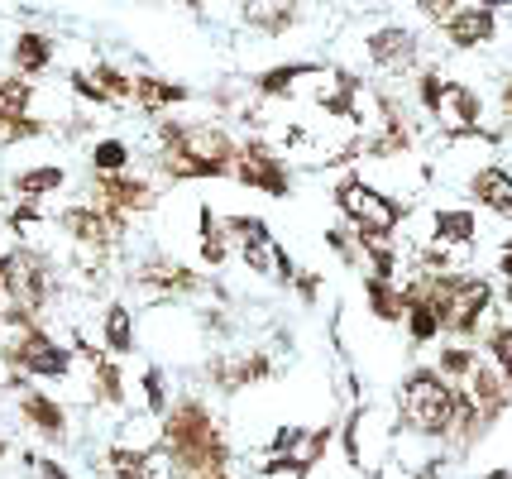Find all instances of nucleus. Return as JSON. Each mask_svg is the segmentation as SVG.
<instances>
[{
    "label": "nucleus",
    "mask_w": 512,
    "mask_h": 479,
    "mask_svg": "<svg viewBox=\"0 0 512 479\" xmlns=\"http://www.w3.org/2000/svg\"><path fill=\"white\" fill-rule=\"evenodd\" d=\"M91 168H96V173H125V168H130V144H125V139H101V144L91 149Z\"/></svg>",
    "instance_id": "obj_22"
},
{
    "label": "nucleus",
    "mask_w": 512,
    "mask_h": 479,
    "mask_svg": "<svg viewBox=\"0 0 512 479\" xmlns=\"http://www.w3.org/2000/svg\"><path fill=\"white\" fill-rule=\"evenodd\" d=\"M5 360H15V369L34 374V379H67L72 374V350L58 345L48 331H39L34 321L20 331V341L5 345Z\"/></svg>",
    "instance_id": "obj_5"
},
{
    "label": "nucleus",
    "mask_w": 512,
    "mask_h": 479,
    "mask_svg": "<svg viewBox=\"0 0 512 479\" xmlns=\"http://www.w3.org/2000/svg\"><path fill=\"white\" fill-rule=\"evenodd\" d=\"M111 470H115V479H163L154 456L130 451V446H111Z\"/></svg>",
    "instance_id": "obj_17"
},
{
    "label": "nucleus",
    "mask_w": 512,
    "mask_h": 479,
    "mask_svg": "<svg viewBox=\"0 0 512 479\" xmlns=\"http://www.w3.org/2000/svg\"><path fill=\"white\" fill-rule=\"evenodd\" d=\"M29 115V82L20 77H0V120H20Z\"/></svg>",
    "instance_id": "obj_20"
},
{
    "label": "nucleus",
    "mask_w": 512,
    "mask_h": 479,
    "mask_svg": "<svg viewBox=\"0 0 512 479\" xmlns=\"http://www.w3.org/2000/svg\"><path fill=\"white\" fill-rule=\"evenodd\" d=\"M469 192L489 206V211H498V216H512V178L503 173V168H484V173H474Z\"/></svg>",
    "instance_id": "obj_16"
},
{
    "label": "nucleus",
    "mask_w": 512,
    "mask_h": 479,
    "mask_svg": "<svg viewBox=\"0 0 512 479\" xmlns=\"http://www.w3.org/2000/svg\"><path fill=\"white\" fill-rule=\"evenodd\" d=\"M91 77H96V82H101V87H106V92H111L115 101H120V96H134V82L125 77V72H115L111 63H101V68L91 72Z\"/></svg>",
    "instance_id": "obj_27"
},
{
    "label": "nucleus",
    "mask_w": 512,
    "mask_h": 479,
    "mask_svg": "<svg viewBox=\"0 0 512 479\" xmlns=\"http://www.w3.org/2000/svg\"><path fill=\"white\" fill-rule=\"evenodd\" d=\"M493 360H498L503 374L512 379V326H498V331H493Z\"/></svg>",
    "instance_id": "obj_28"
},
{
    "label": "nucleus",
    "mask_w": 512,
    "mask_h": 479,
    "mask_svg": "<svg viewBox=\"0 0 512 479\" xmlns=\"http://www.w3.org/2000/svg\"><path fill=\"white\" fill-rule=\"evenodd\" d=\"M402 403H407V417H412L422 432H450L455 412H465V403L455 398V388L441 384V374H431V369H417V374L407 379Z\"/></svg>",
    "instance_id": "obj_4"
},
{
    "label": "nucleus",
    "mask_w": 512,
    "mask_h": 479,
    "mask_svg": "<svg viewBox=\"0 0 512 479\" xmlns=\"http://www.w3.org/2000/svg\"><path fill=\"white\" fill-rule=\"evenodd\" d=\"M106 350H111V355H130L134 350V317L125 307H111V312H106Z\"/></svg>",
    "instance_id": "obj_19"
},
{
    "label": "nucleus",
    "mask_w": 512,
    "mask_h": 479,
    "mask_svg": "<svg viewBox=\"0 0 512 479\" xmlns=\"http://www.w3.org/2000/svg\"><path fill=\"white\" fill-rule=\"evenodd\" d=\"M225 226H230V235H235V245H240V254H245V264L254 274H264V278H288L292 274L288 254L273 245V235H268V226L259 216H230Z\"/></svg>",
    "instance_id": "obj_7"
},
{
    "label": "nucleus",
    "mask_w": 512,
    "mask_h": 479,
    "mask_svg": "<svg viewBox=\"0 0 512 479\" xmlns=\"http://www.w3.org/2000/svg\"><path fill=\"white\" fill-rule=\"evenodd\" d=\"M67 183V173L63 168H29V173H20V178H15V192H20V197H48V192H58V187Z\"/></svg>",
    "instance_id": "obj_18"
},
{
    "label": "nucleus",
    "mask_w": 512,
    "mask_h": 479,
    "mask_svg": "<svg viewBox=\"0 0 512 479\" xmlns=\"http://www.w3.org/2000/svg\"><path fill=\"white\" fill-rule=\"evenodd\" d=\"M20 412H24V422H29L39 436H48V441H63L67 436V412L58 398H48V393H24Z\"/></svg>",
    "instance_id": "obj_13"
},
{
    "label": "nucleus",
    "mask_w": 512,
    "mask_h": 479,
    "mask_svg": "<svg viewBox=\"0 0 512 479\" xmlns=\"http://www.w3.org/2000/svg\"><path fill=\"white\" fill-rule=\"evenodd\" d=\"M230 159L235 144L216 125H163V163L173 178H221Z\"/></svg>",
    "instance_id": "obj_2"
},
{
    "label": "nucleus",
    "mask_w": 512,
    "mask_h": 479,
    "mask_svg": "<svg viewBox=\"0 0 512 479\" xmlns=\"http://www.w3.org/2000/svg\"><path fill=\"white\" fill-rule=\"evenodd\" d=\"M29 470H34L39 479H72L63 465H53V460H44V456H29Z\"/></svg>",
    "instance_id": "obj_30"
},
{
    "label": "nucleus",
    "mask_w": 512,
    "mask_h": 479,
    "mask_svg": "<svg viewBox=\"0 0 512 479\" xmlns=\"http://www.w3.org/2000/svg\"><path fill=\"white\" fill-rule=\"evenodd\" d=\"M335 202H340V211H345V216H350L364 235H379V240H388V235H393V226H398V202H388L383 192L355 183V178H350V183H340Z\"/></svg>",
    "instance_id": "obj_6"
},
{
    "label": "nucleus",
    "mask_w": 512,
    "mask_h": 479,
    "mask_svg": "<svg viewBox=\"0 0 512 479\" xmlns=\"http://www.w3.org/2000/svg\"><path fill=\"white\" fill-rule=\"evenodd\" d=\"M436 230H441V240H469L474 235V216L469 211H441Z\"/></svg>",
    "instance_id": "obj_25"
},
{
    "label": "nucleus",
    "mask_w": 512,
    "mask_h": 479,
    "mask_svg": "<svg viewBox=\"0 0 512 479\" xmlns=\"http://www.w3.org/2000/svg\"><path fill=\"white\" fill-rule=\"evenodd\" d=\"M134 96L154 111V106H178V101H187V92L182 87H173V82H158V77H139L134 82Z\"/></svg>",
    "instance_id": "obj_21"
},
{
    "label": "nucleus",
    "mask_w": 512,
    "mask_h": 479,
    "mask_svg": "<svg viewBox=\"0 0 512 479\" xmlns=\"http://www.w3.org/2000/svg\"><path fill=\"white\" fill-rule=\"evenodd\" d=\"M10 63H15V72H24V77L48 72V63H53V39L39 34V29H24L20 39H15V48H10Z\"/></svg>",
    "instance_id": "obj_14"
},
{
    "label": "nucleus",
    "mask_w": 512,
    "mask_h": 479,
    "mask_svg": "<svg viewBox=\"0 0 512 479\" xmlns=\"http://www.w3.org/2000/svg\"><path fill=\"white\" fill-rule=\"evenodd\" d=\"M479 5H489V10H503V5H512V0H479Z\"/></svg>",
    "instance_id": "obj_33"
},
{
    "label": "nucleus",
    "mask_w": 512,
    "mask_h": 479,
    "mask_svg": "<svg viewBox=\"0 0 512 479\" xmlns=\"http://www.w3.org/2000/svg\"><path fill=\"white\" fill-rule=\"evenodd\" d=\"M144 398H149V412L154 417H163V408H168V388H163V369H144Z\"/></svg>",
    "instance_id": "obj_26"
},
{
    "label": "nucleus",
    "mask_w": 512,
    "mask_h": 479,
    "mask_svg": "<svg viewBox=\"0 0 512 479\" xmlns=\"http://www.w3.org/2000/svg\"><path fill=\"white\" fill-rule=\"evenodd\" d=\"M201 254H206V264H221L225 259V240H221V230H216V216H211V206H201Z\"/></svg>",
    "instance_id": "obj_24"
},
{
    "label": "nucleus",
    "mask_w": 512,
    "mask_h": 479,
    "mask_svg": "<svg viewBox=\"0 0 512 479\" xmlns=\"http://www.w3.org/2000/svg\"><path fill=\"white\" fill-rule=\"evenodd\" d=\"M412 53H417V39H412L407 29H379V34L369 39V58L383 63V68H402V63H412Z\"/></svg>",
    "instance_id": "obj_15"
},
{
    "label": "nucleus",
    "mask_w": 512,
    "mask_h": 479,
    "mask_svg": "<svg viewBox=\"0 0 512 479\" xmlns=\"http://www.w3.org/2000/svg\"><path fill=\"white\" fill-rule=\"evenodd\" d=\"M422 15H431V20L446 24L450 15H455V5H450V0H422Z\"/></svg>",
    "instance_id": "obj_31"
},
{
    "label": "nucleus",
    "mask_w": 512,
    "mask_h": 479,
    "mask_svg": "<svg viewBox=\"0 0 512 479\" xmlns=\"http://www.w3.org/2000/svg\"><path fill=\"white\" fill-rule=\"evenodd\" d=\"M163 451L178 465L182 475H197V470H225V441L211 422V412L201 408L197 398H182L173 403V412L163 417Z\"/></svg>",
    "instance_id": "obj_1"
},
{
    "label": "nucleus",
    "mask_w": 512,
    "mask_h": 479,
    "mask_svg": "<svg viewBox=\"0 0 512 479\" xmlns=\"http://www.w3.org/2000/svg\"><path fill=\"white\" fill-rule=\"evenodd\" d=\"M441 369H446V374H469V369H474V355H469V350H446V355H441Z\"/></svg>",
    "instance_id": "obj_29"
},
{
    "label": "nucleus",
    "mask_w": 512,
    "mask_h": 479,
    "mask_svg": "<svg viewBox=\"0 0 512 479\" xmlns=\"http://www.w3.org/2000/svg\"><path fill=\"white\" fill-rule=\"evenodd\" d=\"M48 302V264L34 250L0 254V317L10 326H29Z\"/></svg>",
    "instance_id": "obj_3"
},
{
    "label": "nucleus",
    "mask_w": 512,
    "mask_h": 479,
    "mask_svg": "<svg viewBox=\"0 0 512 479\" xmlns=\"http://www.w3.org/2000/svg\"><path fill=\"white\" fill-rule=\"evenodd\" d=\"M493 34H498V20H493L489 5H465V10H455L446 20V39L455 48H479L489 44Z\"/></svg>",
    "instance_id": "obj_11"
},
{
    "label": "nucleus",
    "mask_w": 512,
    "mask_h": 479,
    "mask_svg": "<svg viewBox=\"0 0 512 479\" xmlns=\"http://www.w3.org/2000/svg\"><path fill=\"white\" fill-rule=\"evenodd\" d=\"M192 479H230V475H225V470H197Z\"/></svg>",
    "instance_id": "obj_32"
},
{
    "label": "nucleus",
    "mask_w": 512,
    "mask_h": 479,
    "mask_svg": "<svg viewBox=\"0 0 512 479\" xmlns=\"http://www.w3.org/2000/svg\"><path fill=\"white\" fill-rule=\"evenodd\" d=\"M422 101L431 106L436 115H446L450 125H474L479 120V96L460 87V82H446V77H426L422 82Z\"/></svg>",
    "instance_id": "obj_8"
},
{
    "label": "nucleus",
    "mask_w": 512,
    "mask_h": 479,
    "mask_svg": "<svg viewBox=\"0 0 512 479\" xmlns=\"http://www.w3.org/2000/svg\"><path fill=\"white\" fill-rule=\"evenodd\" d=\"M235 173H240V183L245 187H259V192H268V197H288V173H283V163L273 159L268 149H259V144H249L245 154H240Z\"/></svg>",
    "instance_id": "obj_10"
},
{
    "label": "nucleus",
    "mask_w": 512,
    "mask_h": 479,
    "mask_svg": "<svg viewBox=\"0 0 512 479\" xmlns=\"http://www.w3.org/2000/svg\"><path fill=\"white\" fill-rule=\"evenodd\" d=\"M63 230L87 250H106L115 240V230H120V216L96 211V206H72V211H63Z\"/></svg>",
    "instance_id": "obj_9"
},
{
    "label": "nucleus",
    "mask_w": 512,
    "mask_h": 479,
    "mask_svg": "<svg viewBox=\"0 0 512 479\" xmlns=\"http://www.w3.org/2000/svg\"><path fill=\"white\" fill-rule=\"evenodd\" d=\"M101 202L106 211H115L120 221H125V211H144V206H154V187L139 183V178H125V173H101Z\"/></svg>",
    "instance_id": "obj_12"
},
{
    "label": "nucleus",
    "mask_w": 512,
    "mask_h": 479,
    "mask_svg": "<svg viewBox=\"0 0 512 479\" xmlns=\"http://www.w3.org/2000/svg\"><path fill=\"white\" fill-rule=\"evenodd\" d=\"M369 302H374V317H383V321L402 317V297L388 288V278H374V283H369Z\"/></svg>",
    "instance_id": "obj_23"
}]
</instances>
